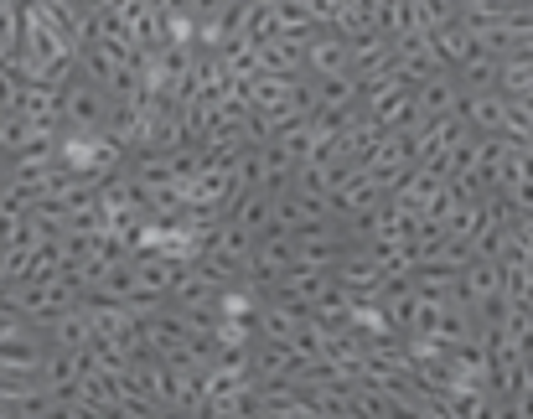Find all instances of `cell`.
Here are the masks:
<instances>
[{"label":"cell","mask_w":533,"mask_h":419,"mask_svg":"<svg viewBox=\"0 0 533 419\" xmlns=\"http://www.w3.org/2000/svg\"><path fill=\"white\" fill-rule=\"evenodd\" d=\"M456 104H461V83H456L451 68H440V73H430V78L414 83V109H420V119L456 114Z\"/></svg>","instance_id":"obj_5"},{"label":"cell","mask_w":533,"mask_h":419,"mask_svg":"<svg viewBox=\"0 0 533 419\" xmlns=\"http://www.w3.org/2000/svg\"><path fill=\"white\" fill-rule=\"evenodd\" d=\"M430 42H435V57H440L446 68H461L471 52H482V47H477V32H471L461 16H446V21H440L435 32H430Z\"/></svg>","instance_id":"obj_6"},{"label":"cell","mask_w":533,"mask_h":419,"mask_svg":"<svg viewBox=\"0 0 533 419\" xmlns=\"http://www.w3.org/2000/svg\"><path fill=\"white\" fill-rule=\"evenodd\" d=\"M301 52H306V73H311V78L347 73V37L332 32V26H316V32L301 42Z\"/></svg>","instance_id":"obj_4"},{"label":"cell","mask_w":533,"mask_h":419,"mask_svg":"<svg viewBox=\"0 0 533 419\" xmlns=\"http://www.w3.org/2000/svg\"><path fill=\"white\" fill-rule=\"evenodd\" d=\"M502 109H508V99L497 88H461V104H456L471 135H502Z\"/></svg>","instance_id":"obj_3"},{"label":"cell","mask_w":533,"mask_h":419,"mask_svg":"<svg viewBox=\"0 0 533 419\" xmlns=\"http://www.w3.org/2000/svg\"><path fill=\"white\" fill-rule=\"evenodd\" d=\"M327 213V197H311L301 187H280L275 192V218H270V233H301V228H316Z\"/></svg>","instance_id":"obj_1"},{"label":"cell","mask_w":533,"mask_h":419,"mask_svg":"<svg viewBox=\"0 0 533 419\" xmlns=\"http://www.w3.org/2000/svg\"><path fill=\"white\" fill-rule=\"evenodd\" d=\"M389 63H394V73L414 88V83H420V78H430V73H440V68H446V63H440V57H435V42H430V32H409V37H394V57H389Z\"/></svg>","instance_id":"obj_2"}]
</instances>
